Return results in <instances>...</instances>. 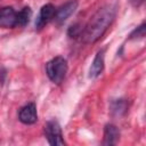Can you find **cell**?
Wrapping results in <instances>:
<instances>
[{
    "mask_svg": "<svg viewBox=\"0 0 146 146\" xmlns=\"http://www.w3.org/2000/svg\"><path fill=\"white\" fill-rule=\"evenodd\" d=\"M81 32H82V29L79 27L78 24H74V25L70 26V29H68V31H67V34H68V36H71V38H76Z\"/></svg>",
    "mask_w": 146,
    "mask_h": 146,
    "instance_id": "4fadbf2b",
    "label": "cell"
},
{
    "mask_svg": "<svg viewBox=\"0 0 146 146\" xmlns=\"http://www.w3.org/2000/svg\"><path fill=\"white\" fill-rule=\"evenodd\" d=\"M44 136L48 140V143L52 146H59L64 145L65 141L63 139L62 128L59 123L56 120H50L44 125Z\"/></svg>",
    "mask_w": 146,
    "mask_h": 146,
    "instance_id": "3957f363",
    "label": "cell"
},
{
    "mask_svg": "<svg viewBox=\"0 0 146 146\" xmlns=\"http://www.w3.org/2000/svg\"><path fill=\"white\" fill-rule=\"evenodd\" d=\"M18 119L24 124H34L38 121L36 106L34 103H29L19 110Z\"/></svg>",
    "mask_w": 146,
    "mask_h": 146,
    "instance_id": "277c9868",
    "label": "cell"
},
{
    "mask_svg": "<svg viewBox=\"0 0 146 146\" xmlns=\"http://www.w3.org/2000/svg\"><path fill=\"white\" fill-rule=\"evenodd\" d=\"M103 70H104V50L102 49L96 54V56L91 63V66L89 68V76L92 79L99 76L102 74Z\"/></svg>",
    "mask_w": 146,
    "mask_h": 146,
    "instance_id": "ba28073f",
    "label": "cell"
},
{
    "mask_svg": "<svg viewBox=\"0 0 146 146\" xmlns=\"http://www.w3.org/2000/svg\"><path fill=\"white\" fill-rule=\"evenodd\" d=\"M129 2H130L131 6H133V7H140V6L145 2V0H129Z\"/></svg>",
    "mask_w": 146,
    "mask_h": 146,
    "instance_id": "5bb4252c",
    "label": "cell"
},
{
    "mask_svg": "<svg viewBox=\"0 0 146 146\" xmlns=\"http://www.w3.org/2000/svg\"><path fill=\"white\" fill-rule=\"evenodd\" d=\"M78 8V1L76 0H70L62 7H59L55 11V19L57 23H63L65 22Z\"/></svg>",
    "mask_w": 146,
    "mask_h": 146,
    "instance_id": "8992f818",
    "label": "cell"
},
{
    "mask_svg": "<svg viewBox=\"0 0 146 146\" xmlns=\"http://www.w3.org/2000/svg\"><path fill=\"white\" fill-rule=\"evenodd\" d=\"M32 16V10L30 7H24L18 13H16V26H25Z\"/></svg>",
    "mask_w": 146,
    "mask_h": 146,
    "instance_id": "8fae6325",
    "label": "cell"
},
{
    "mask_svg": "<svg viewBox=\"0 0 146 146\" xmlns=\"http://www.w3.org/2000/svg\"><path fill=\"white\" fill-rule=\"evenodd\" d=\"M128 110V103L125 99H115L111 103V114L113 116H122Z\"/></svg>",
    "mask_w": 146,
    "mask_h": 146,
    "instance_id": "30bf717a",
    "label": "cell"
},
{
    "mask_svg": "<svg viewBox=\"0 0 146 146\" xmlns=\"http://www.w3.org/2000/svg\"><path fill=\"white\" fill-rule=\"evenodd\" d=\"M55 11H56L55 7L51 3H47V5L42 6L39 11V15L36 16V19H35V27L38 30L42 29L55 16Z\"/></svg>",
    "mask_w": 146,
    "mask_h": 146,
    "instance_id": "52a82bcc",
    "label": "cell"
},
{
    "mask_svg": "<svg viewBox=\"0 0 146 146\" xmlns=\"http://www.w3.org/2000/svg\"><path fill=\"white\" fill-rule=\"evenodd\" d=\"M120 138V131L117 129L116 125L114 124H106L104 128V140L103 144L104 145H114L117 143Z\"/></svg>",
    "mask_w": 146,
    "mask_h": 146,
    "instance_id": "9c48e42d",
    "label": "cell"
},
{
    "mask_svg": "<svg viewBox=\"0 0 146 146\" xmlns=\"http://www.w3.org/2000/svg\"><path fill=\"white\" fill-rule=\"evenodd\" d=\"M116 14L115 5H106L98 9L87 23L82 38L87 43H94L98 41L112 24Z\"/></svg>",
    "mask_w": 146,
    "mask_h": 146,
    "instance_id": "6da1fadb",
    "label": "cell"
},
{
    "mask_svg": "<svg viewBox=\"0 0 146 146\" xmlns=\"http://www.w3.org/2000/svg\"><path fill=\"white\" fill-rule=\"evenodd\" d=\"M67 62L64 57L57 56L46 64V73L51 82L59 84L67 73Z\"/></svg>",
    "mask_w": 146,
    "mask_h": 146,
    "instance_id": "7a4b0ae2",
    "label": "cell"
},
{
    "mask_svg": "<svg viewBox=\"0 0 146 146\" xmlns=\"http://www.w3.org/2000/svg\"><path fill=\"white\" fill-rule=\"evenodd\" d=\"M16 26V11L13 7L0 8V27L11 29Z\"/></svg>",
    "mask_w": 146,
    "mask_h": 146,
    "instance_id": "5b68a950",
    "label": "cell"
},
{
    "mask_svg": "<svg viewBox=\"0 0 146 146\" xmlns=\"http://www.w3.org/2000/svg\"><path fill=\"white\" fill-rule=\"evenodd\" d=\"M145 23H141L138 27H136L132 32H131V34H130V36H129V39H131V40H139V39H143L144 36H145Z\"/></svg>",
    "mask_w": 146,
    "mask_h": 146,
    "instance_id": "7c38bea8",
    "label": "cell"
}]
</instances>
